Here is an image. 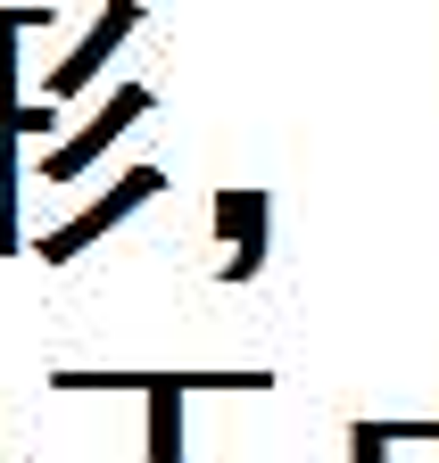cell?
Returning <instances> with one entry per match:
<instances>
[{"instance_id":"obj_3","label":"cell","mask_w":439,"mask_h":463,"mask_svg":"<svg viewBox=\"0 0 439 463\" xmlns=\"http://www.w3.org/2000/svg\"><path fill=\"white\" fill-rule=\"evenodd\" d=\"M141 25V9H133V0H108V9L91 17V33L75 42V58H59V67H50V99H75L83 83H100V67H108V58H117V42Z\"/></svg>"},{"instance_id":"obj_8","label":"cell","mask_w":439,"mask_h":463,"mask_svg":"<svg viewBox=\"0 0 439 463\" xmlns=\"http://www.w3.org/2000/svg\"><path fill=\"white\" fill-rule=\"evenodd\" d=\"M141 463H149V455H141Z\"/></svg>"},{"instance_id":"obj_6","label":"cell","mask_w":439,"mask_h":463,"mask_svg":"<svg viewBox=\"0 0 439 463\" xmlns=\"http://www.w3.org/2000/svg\"><path fill=\"white\" fill-rule=\"evenodd\" d=\"M381 447H390V430H381V422H357V430H348V455H357V463H390Z\"/></svg>"},{"instance_id":"obj_4","label":"cell","mask_w":439,"mask_h":463,"mask_svg":"<svg viewBox=\"0 0 439 463\" xmlns=\"http://www.w3.org/2000/svg\"><path fill=\"white\" fill-rule=\"evenodd\" d=\"M157 381H183V389H273V373H75V364L50 373V389H141V397Z\"/></svg>"},{"instance_id":"obj_5","label":"cell","mask_w":439,"mask_h":463,"mask_svg":"<svg viewBox=\"0 0 439 463\" xmlns=\"http://www.w3.org/2000/svg\"><path fill=\"white\" fill-rule=\"evenodd\" d=\"M233 257H224V281H249L265 265V191H241V232H233Z\"/></svg>"},{"instance_id":"obj_7","label":"cell","mask_w":439,"mask_h":463,"mask_svg":"<svg viewBox=\"0 0 439 463\" xmlns=\"http://www.w3.org/2000/svg\"><path fill=\"white\" fill-rule=\"evenodd\" d=\"M183 463H207V455H183ZM282 463H299V455H282Z\"/></svg>"},{"instance_id":"obj_2","label":"cell","mask_w":439,"mask_h":463,"mask_svg":"<svg viewBox=\"0 0 439 463\" xmlns=\"http://www.w3.org/2000/svg\"><path fill=\"white\" fill-rule=\"evenodd\" d=\"M149 99H157L149 83H125V91H117V99H108V108L91 116V125H83L75 141H59V149H50V157H42V183H75V174H83V165H91V157H100L108 141H117V133L133 125V116H149Z\"/></svg>"},{"instance_id":"obj_1","label":"cell","mask_w":439,"mask_h":463,"mask_svg":"<svg viewBox=\"0 0 439 463\" xmlns=\"http://www.w3.org/2000/svg\"><path fill=\"white\" fill-rule=\"evenodd\" d=\"M157 191H167V174H157V165H133L125 183H117V191H100V199H91V207H83L75 223L42 232V241H33V257H42V265H75V257H83V249L100 241L108 223H125V215H133V207H149Z\"/></svg>"}]
</instances>
